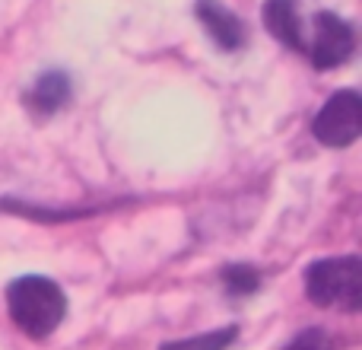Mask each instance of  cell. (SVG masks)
Wrapping results in <instances>:
<instances>
[{
  "instance_id": "obj_1",
  "label": "cell",
  "mask_w": 362,
  "mask_h": 350,
  "mask_svg": "<svg viewBox=\"0 0 362 350\" xmlns=\"http://www.w3.org/2000/svg\"><path fill=\"white\" fill-rule=\"evenodd\" d=\"M6 312L25 338L45 341L67 319V293L45 274H25L6 283Z\"/></svg>"
},
{
  "instance_id": "obj_2",
  "label": "cell",
  "mask_w": 362,
  "mask_h": 350,
  "mask_svg": "<svg viewBox=\"0 0 362 350\" xmlns=\"http://www.w3.org/2000/svg\"><path fill=\"white\" fill-rule=\"evenodd\" d=\"M305 296L321 309H344V312H359L362 309V261L359 255H340V258H318L302 274Z\"/></svg>"
},
{
  "instance_id": "obj_3",
  "label": "cell",
  "mask_w": 362,
  "mask_h": 350,
  "mask_svg": "<svg viewBox=\"0 0 362 350\" xmlns=\"http://www.w3.org/2000/svg\"><path fill=\"white\" fill-rule=\"evenodd\" d=\"M356 51V32L344 16L331 10H318L312 16V26H305V48L302 55L318 70H334L346 64Z\"/></svg>"
},
{
  "instance_id": "obj_4",
  "label": "cell",
  "mask_w": 362,
  "mask_h": 350,
  "mask_svg": "<svg viewBox=\"0 0 362 350\" xmlns=\"http://www.w3.org/2000/svg\"><path fill=\"white\" fill-rule=\"evenodd\" d=\"M312 134L321 147L331 150L353 147L362 134V96L356 89H337L315 115Z\"/></svg>"
},
{
  "instance_id": "obj_5",
  "label": "cell",
  "mask_w": 362,
  "mask_h": 350,
  "mask_svg": "<svg viewBox=\"0 0 362 350\" xmlns=\"http://www.w3.org/2000/svg\"><path fill=\"white\" fill-rule=\"evenodd\" d=\"M194 13H197V19L204 23L206 35H210L223 51L245 48V38H248L245 23L223 4V0H197V4H194Z\"/></svg>"
},
{
  "instance_id": "obj_6",
  "label": "cell",
  "mask_w": 362,
  "mask_h": 350,
  "mask_svg": "<svg viewBox=\"0 0 362 350\" xmlns=\"http://www.w3.org/2000/svg\"><path fill=\"white\" fill-rule=\"evenodd\" d=\"M264 26L280 45L302 55V48H305V19H302L299 0H267L264 4Z\"/></svg>"
},
{
  "instance_id": "obj_7",
  "label": "cell",
  "mask_w": 362,
  "mask_h": 350,
  "mask_svg": "<svg viewBox=\"0 0 362 350\" xmlns=\"http://www.w3.org/2000/svg\"><path fill=\"white\" fill-rule=\"evenodd\" d=\"M70 93H74V89H70V77L64 74V70H48V74H42L29 86L25 106L35 115H54L70 102Z\"/></svg>"
},
{
  "instance_id": "obj_8",
  "label": "cell",
  "mask_w": 362,
  "mask_h": 350,
  "mask_svg": "<svg viewBox=\"0 0 362 350\" xmlns=\"http://www.w3.org/2000/svg\"><path fill=\"white\" fill-rule=\"evenodd\" d=\"M235 338H238V325H226V328H216V332L165 341V344H159V350H229L235 344Z\"/></svg>"
},
{
  "instance_id": "obj_9",
  "label": "cell",
  "mask_w": 362,
  "mask_h": 350,
  "mask_svg": "<svg viewBox=\"0 0 362 350\" xmlns=\"http://www.w3.org/2000/svg\"><path fill=\"white\" fill-rule=\"evenodd\" d=\"M219 281H223V287L229 296H251L261 290V271H257L255 264L232 261L219 271Z\"/></svg>"
},
{
  "instance_id": "obj_10",
  "label": "cell",
  "mask_w": 362,
  "mask_h": 350,
  "mask_svg": "<svg viewBox=\"0 0 362 350\" xmlns=\"http://www.w3.org/2000/svg\"><path fill=\"white\" fill-rule=\"evenodd\" d=\"M283 350H334V338L325 328H305V332L296 334Z\"/></svg>"
}]
</instances>
